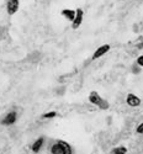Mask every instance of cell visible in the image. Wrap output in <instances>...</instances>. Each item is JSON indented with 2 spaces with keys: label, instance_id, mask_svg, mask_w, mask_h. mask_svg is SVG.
<instances>
[{
  "label": "cell",
  "instance_id": "1",
  "mask_svg": "<svg viewBox=\"0 0 143 154\" xmlns=\"http://www.w3.org/2000/svg\"><path fill=\"white\" fill-rule=\"evenodd\" d=\"M51 154H73V149L66 140H57L51 147Z\"/></svg>",
  "mask_w": 143,
  "mask_h": 154
},
{
  "label": "cell",
  "instance_id": "2",
  "mask_svg": "<svg viewBox=\"0 0 143 154\" xmlns=\"http://www.w3.org/2000/svg\"><path fill=\"white\" fill-rule=\"evenodd\" d=\"M89 101L92 102L93 105L101 109V110H107L109 109V102L105 99H102L96 91H92L89 94Z\"/></svg>",
  "mask_w": 143,
  "mask_h": 154
},
{
  "label": "cell",
  "instance_id": "3",
  "mask_svg": "<svg viewBox=\"0 0 143 154\" xmlns=\"http://www.w3.org/2000/svg\"><path fill=\"white\" fill-rule=\"evenodd\" d=\"M126 102H127V105L131 107H138L142 104V100L135 94H128L126 97Z\"/></svg>",
  "mask_w": 143,
  "mask_h": 154
},
{
  "label": "cell",
  "instance_id": "4",
  "mask_svg": "<svg viewBox=\"0 0 143 154\" xmlns=\"http://www.w3.org/2000/svg\"><path fill=\"white\" fill-rule=\"evenodd\" d=\"M16 119H17L16 112H15V111H11V112H9V113L5 115V117H4L3 121H2V125H4V126L14 125V123L16 122Z\"/></svg>",
  "mask_w": 143,
  "mask_h": 154
},
{
  "label": "cell",
  "instance_id": "5",
  "mask_svg": "<svg viewBox=\"0 0 143 154\" xmlns=\"http://www.w3.org/2000/svg\"><path fill=\"white\" fill-rule=\"evenodd\" d=\"M19 0H8L6 4V11L9 15H14L15 12L19 10Z\"/></svg>",
  "mask_w": 143,
  "mask_h": 154
},
{
  "label": "cell",
  "instance_id": "6",
  "mask_svg": "<svg viewBox=\"0 0 143 154\" xmlns=\"http://www.w3.org/2000/svg\"><path fill=\"white\" fill-rule=\"evenodd\" d=\"M83 15H84L83 10H82L80 8H79V9H76V15H75V19H74V21L72 22V27H73L74 30H76V29L82 25V22H83Z\"/></svg>",
  "mask_w": 143,
  "mask_h": 154
},
{
  "label": "cell",
  "instance_id": "7",
  "mask_svg": "<svg viewBox=\"0 0 143 154\" xmlns=\"http://www.w3.org/2000/svg\"><path fill=\"white\" fill-rule=\"evenodd\" d=\"M109 51H110V45H102V46H100V47L95 51V52H94L93 59H98V58L102 57L104 54H106Z\"/></svg>",
  "mask_w": 143,
  "mask_h": 154
},
{
  "label": "cell",
  "instance_id": "8",
  "mask_svg": "<svg viewBox=\"0 0 143 154\" xmlns=\"http://www.w3.org/2000/svg\"><path fill=\"white\" fill-rule=\"evenodd\" d=\"M43 143H45V137H40V138H37L35 142H33V144H31V150L33 152V153H38L41 150V148H42V146H43Z\"/></svg>",
  "mask_w": 143,
  "mask_h": 154
},
{
  "label": "cell",
  "instance_id": "9",
  "mask_svg": "<svg viewBox=\"0 0 143 154\" xmlns=\"http://www.w3.org/2000/svg\"><path fill=\"white\" fill-rule=\"evenodd\" d=\"M62 15L66 17L67 20H69V21H74V19H75V15H76V10H72V9H64V10H62Z\"/></svg>",
  "mask_w": 143,
  "mask_h": 154
},
{
  "label": "cell",
  "instance_id": "10",
  "mask_svg": "<svg viewBox=\"0 0 143 154\" xmlns=\"http://www.w3.org/2000/svg\"><path fill=\"white\" fill-rule=\"evenodd\" d=\"M112 154H127V148L126 147H116V148H113L112 149V152H111Z\"/></svg>",
  "mask_w": 143,
  "mask_h": 154
},
{
  "label": "cell",
  "instance_id": "11",
  "mask_svg": "<svg viewBox=\"0 0 143 154\" xmlns=\"http://www.w3.org/2000/svg\"><path fill=\"white\" fill-rule=\"evenodd\" d=\"M57 116V112L56 111H51V112H46L42 115V119H53Z\"/></svg>",
  "mask_w": 143,
  "mask_h": 154
},
{
  "label": "cell",
  "instance_id": "12",
  "mask_svg": "<svg viewBox=\"0 0 143 154\" xmlns=\"http://www.w3.org/2000/svg\"><path fill=\"white\" fill-rule=\"evenodd\" d=\"M136 132H137L138 134H143V122H142V123H139V125L137 126Z\"/></svg>",
  "mask_w": 143,
  "mask_h": 154
},
{
  "label": "cell",
  "instance_id": "13",
  "mask_svg": "<svg viewBox=\"0 0 143 154\" xmlns=\"http://www.w3.org/2000/svg\"><path fill=\"white\" fill-rule=\"evenodd\" d=\"M137 64L141 67V68H143V54L142 56H139L138 58H137Z\"/></svg>",
  "mask_w": 143,
  "mask_h": 154
},
{
  "label": "cell",
  "instance_id": "14",
  "mask_svg": "<svg viewBox=\"0 0 143 154\" xmlns=\"http://www.w3.org/2000/svg\"><path fill=\"white\" fill-rule=\"evenodd\" d=\"M139 66H138V64H136V66H133L132 67V73H135V74H138L139 73Z\"/></svg>",
  "mask_w": 143,
  "mask_h": 154
},
{
  "label": "cell",
  "instance_id": "15",
  "mask_svg": "<svg viewBox=\"0 0 143 154\" xmlns=\"http://www.w3.org/2000/svg\"><path fill=\"white\" fill-rule=\"evenodd\" d=\"M137 47H138V48H143V41H142V42H141V43H139Z\"/></svg>",
  "mask_w": 143,
  "mask_h": 154
}]
</instances>
